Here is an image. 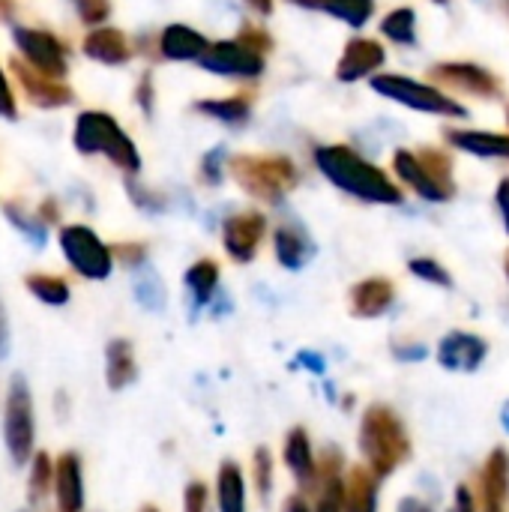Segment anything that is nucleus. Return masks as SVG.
I'll list each match as a JSON object with an SVG mask.
<instances>
[{
  "label": "nucleus",
  "mask_w": 509,
  "mask_h": 512,
  "mask_svg": "<svg viewBox=\"0 0 509 512\" xmlns=\"http://www.w3.org/2000/svg\"><path fill=\"white\" fill-rule=\"evenodd\" d=\"M315 165L321 168V174L339 186L342 192L369 201V204H399L402 192L399 186L372 162H366L360 153H354L345 144H327L315 150Z\"/></svg>",
  "instance_id": "f257e3e1"
},
{
  "label": "nucleus",
  "mask_w": 509,
  "mask_h": 512,
  "mask_svg": "<svg viewBox=\"0 0 509 512\" xmlns=\"http://www.w3.org/2000/svg\"><path fill=\"white\" fill-rule=\"evenodd\" d=\"M360 453L366 459V468L378 480H387L411 459V438L390 405L366 408L360 420Z\"/></svg>",
  "instance_id": "f03ea898"
},
{
  "label": "nucleus",
  "mask_w": 509,
  "mask_h": 512,
  "mask_svg": "<svg viewBox=\"0 0 509 512\" xmlns=\"http://www.w3.org/2000/svg\"><path fill=\"white\" fill-rule=\"evenodd\" d=\"M72 144L75 150L87 156H105L111 159L120 171L138 174L141 171V156L132 144V138L117 126V120L105 111H84L75 120L72 129Z\"/></svg>",
  "instance_id": "7ed1b4c3"
},
{
  "label": "nucleus",
  "mask_w": 509,
  "mask_h": 512,
  "mask_svg": "<svg viewBox=\"0 0 509 512\" xmlns=\"http://www.w3.org/2000/svg\"><path fill=\"white\" fill-rule=\"evenodd\" d=\"M231 174L258 201L276 204L297 186V168L285 156H264V153H246L231 159Z\"/></svg>",
  "instance_id": "20e7f679"
},
{
  "label": "nucleus",
  "mask_w": 509,
  "mask_h": 512,
  "mask_svg": "<svg viewBox=\"0 0 509 512\" xmlns=\"http://www.w3.org/2000/svg\"><path fill=\"white\" fill-rule=\"evenodd\" d=\"M3 444L15 465H27L36 447V411L30 387L21 375L9 381L3 402Z\"/></svg>",
  "instance_id": "39448f33"
},
{
  "label": "nucleus",
  "mask_w": 509,
  "mask_h": 512,
  "mask_svg": "<svg viewBox=\"0 0 509 512\" xmlns=\"http://www.w3.org/2000/svg\"><path fill=\"white\" fill-rule=\"evenodd\" d=\"M60 249H63V258L69 261V267L90 282L108 279V273L114 267L111 249L87 225H66L60 231Z\"/></svg>",
  "instance_id": "423d86ee"
},
{
  "label": "nucleus",
  "mask_w": 509,
  "mask_h": 512,
  "mask_svg": "<svg viewBox=\"0 0 509 512\" xmlns=\"http://www.w3.org/2000/svg\"><path fill=\"white\" fill-rule=\"evenodd\" d=\"M372 87L399 102V105H408L414 111H426V114H444V117H462L465 108L456 105L450 96H444L441 90L429 87V84H420V81H411V78H402V75H375Z\"/></svg>",
  "instance_id": "0eeeda50"
},
{
  "label": "nucleus",
  "mask_w": 509,
  "mask_h": 512,
  "mask_svg": "<svg viewBox=\"0 0 509 512\" xmlns=\"http://www.w3.org/2000/svg\"><path fill=\"white\" fill-rule=\"evenodd\" d=\"M12 39H15L18 51L27 57V66L39 69L51 78L66 75V48L54 33L36 30V27H15Z\"/></svg>",
  "instance_id": "6e6552de"
},
{
  "label": "nucleus",
  "mask_w": 509,
  "mask_h": 512,
  "mask_svg": "<svg viewBox=\"0 0 509 512\" xmlns=\"http://www.w3.org/2000/svg\"><path fill=\"white\" fill-rule=\"evenodd\" d=\"M207 72L228 75V78H258L264 72V54L246 48L243 42H213L198 57Z\"/></svg>",
  "instance_id": "1a4fd4ad"
},
{
  "label": "nucleus",
  "mask_w": 509,
  "mask_h": 512,
  "mask_svg": "<svg viewBox=\"0 0 509 512\" xmlns=\"http://www.w3.org/2000/svg\"><path fill=\"white\" fill-rule=\"evenodd\" d=\"M264 234H267V219H264L258 210L234 213V216H228L225 225H222L225 252H228L237 264H249V261L258 255Z\"/></svg>",
  "instance_id": "9d476101"
},
{
  "label": "nucleus",
  "mask_w": 509,
  "mask_h": 512,
  "mask_svg": "<svg viewBox=\"0 0 509 512\" xmlns=\"http://www.w3.org/2000/svg\"><path fill=\"white\" fill-rule=\"evenodd\" d=\"M315 510L312 512H345V459L336 447H327L318 459V483L312 489Z\"/></svg>",
  "instance_id": "9b49d317"
},
{
  "label": "nucleus",
  "mask_w": 509,
  "mask_h": 512,
  "mask_svg": "<svg viewBox=\"0 0 509 512\" xmlns=\"http://www.w3.org/2000/svg\"><path fill=\"white\" fill-rule=\"evenodd\" d=\"M9 69L15 72L21 90L27 93V99L39 108H63L72 102V90L63 84V78H51L33 66H27L24 60H12Z\"/></svg>",
  "instance_id": "f8f14e48"
},
{
  "label": "nucleus",
  "mask_w": 509,
  "mask_h": 512,
  "mask_svg": "<svg viewBox=\"0 0 509 512\" xmlns=\"http://www.w3.org/2000/svg\"><path fill=\"white\" fill-rule=\"evenodd\" d=\"M282 459H285V468L291 471V477L297 480L300 492L312 495V489L318 483V459L312 450V438L303 426L288 429L285 444H282Z\"/></svg>",
  "instance_id": "ddd939ff"
},
{
  "label": "nucleus",
  "mask_w": 509,
  "mask_h": 512,
  "mask_svg": "<svg viewBox=\"0 0 509 512\" xmlns=\"http://www.w3.org/2000/svg\"><path fill=\"white\" fill-rule=\"evenodd\" d=\"M54 501L57 512H84V468L81 456L72 450L54 459Z\"/></svg>",
  "instance_id": "4468645a"
},
{
  "label": "nucleus",
  "mask_w": 509,
  "mask_h": 512,
  "mask_svg": "<svg viewBox=\"0 0 509 512\" xmlns=\"http://www.w3.org/2000/svg\"><path fill=\"white\" fill-rule=\"evenodd\" d=\"M480 512H509V453L501 447L480 471Z\"/></svg>",
  "instance_id": "2eb2a0df"
},
{
  "label": "nucleus",
  "mask_w": 509,
  "mask_h": 512,
  "mask_svg": "<svg viewBox=\"0 0 509 512\" xmlns=\"http://www.w3.org/2000/svg\"><path fill=\"white\" fill-rule=\"evenodd\" d=\"M489 345L474 333H450L438 345V363L450 372H474L486 360Z\"/></svg>",
  "instance_id": "dca6fc26"
},
{
  "label": "nucleus",
  "mask_w": 509,
  "mask_h": 512,
  "mask_svg": "<svg viewBox=\"0 0 509 512\" xmlns=\"http://www.w3.org/2000/svg\"><path fill=\"white\" fill-rule=\"evenodd\" d=\"M432 78L453 87V90H462V93H471V96H480V99H492L498 96V81L474 66V63H441L432 69Z\"/></svg>",
  "instance_id": "f3484780"
},
{
  "label": "nucleus",
  "mask_w": 509,
  "mask_h": 512,
  "mask_svg": "<svg viewBox=\"0 0 509 512\" xmlns=\"http://www.w3.org/2000/svg\"><path fill=\"white\" fill-rule=\"evenodd\" d=\"M387 60L381 42L375 39H351L345 45V54L342 60L336 63V78L339 81H360L366 75H372L375 69H381Z\"/></svg>",
  "instance_id": "a211bd4d"
},
{
  "label": "nucleus",
  "mask_w": 509,
  "mask_h": 512,
  "mask_svg": "<svg viewBox=\"0 0 509 512\" xmlns=\"http://www.w3.org/2000/svg\"><path fill=\"white\" fill-rule=\"evenodd\" d=\"M393 282L390 279H363L351 288V312L357 318H381L393 306Z\"/></svg>",
  "instance_id": "6ab92c4d"
},
{
  "label": "nucleus",
  "mask_w": 509,
  "mask_h": 512,
  "mask_svg": "<svg viewBox=\"0 0 509 512\" xmlns=\"http://www.w3.org/2000/svg\"><path fill=\"white\" fill-rule=\"evenodd\" d=\"M138 378V363L129 339H111L105 348V384L108 390L120 393Z\"/></svg>",
  "instance_id": "aec40b11"
},
{
  "label": "nucleus",
  "mask_w": 509,
  "mask_h": 512,
  "mask_svg": "<svg viewBox=\"0 0 509 512\" xmlns=\"http://www.w3.org/2000/svg\"><path fill=\"white\" fill-rule=\"evenodd\" d=\"M84 54L90 60L105 63V66H120V63L129 60L132 51H129V39L120 30H114V27H96L84 39Z\"/></svg>",
  "instance_id": "412c9836"
},
{
  "label": "nucleus",
  "mask_w": 509,
  "mask_h": 512,
  "mask_svg": "<svg viewBox=\"0 0 509 512\" xmlns=\"http://www.w3.org/2000/svg\"><path fill=\"white\" fill-rule=\"evenodd\" d=\"M393 168H396V174H399L420 198H426V201H447V198H453L447 189H441V186L429 177V171L420 165L417 153L399 150V153L393 156Z\"/></svg>",
  "instance_id": "4be33fe9"
},
{
  "label": "nucleus",
  "mask_w": 509,
  "mask_h": 512,
  "mask_svg": "<svg viewBox=\"0 0 509 512\" xmlns=\"http://www.w3.org/2000/svg\"><path fill=\"white\" fill-rule=\"evenodd\" d=\"M207 45L210 42L186 24H168L159 36V48L168 60H198Z\"/></svg>",
  "instance_id": "5701e85b"
},
{
  "label": "nucleus",
  "mask_w": 509,
  "mask_h": 512,
  "mask_svg": "<svg viewBox=\"0 0 509 512\" xmlns=\"http://www.w3.org/2000/svg\"><path fill=\"white\" fill-rule=\"evenodd\" d=\"M345 512H378V477L363 465L345 474Z\"/></svg>",
  "instance_id": "b1692460"
},
{
  "label": "nucleus",
  "mask_w": 509,
  "mask_h": 512,
  "mask_svg": "<svg viewBox=\"0 0 509 512\" xmlns=\"http://www.w3.org/2000/svg\"><path fill=\"white\" fill-rule=\"evenodd\" d=\"M273 246H276L279 264L288 267V270H300V267L312 258V252H315V246H312V240L306 237V231H303L300 225H291V222L279 225Z\"/></svg>",
  "instance_id": "393cba45"
},
{
  "label": "nucleus",
  "mask_w": 509,
  "mask_h": 512,
  "mask_svg": "<svg viewBox=\"0 0 509 512\" xmlns=\"http://www.w3.org/2000/svg\"><path fill=\"white\" fill-rule=\"evenodd\" d=\"M450 144L459 150H468L474 156H495V159H509V135H495V132H471V129H450L447 132Z\"/></svg>",
  "instance_id": "a878e982"
},
{
  "label": "nucleus",
  "mask_w": 509,
  "mask_h": 512,
  "mask_svg": "<svg viewBox=\"0 0 509 512\" xmlns=\"http://www.w3.org/2000/svg\"><path fill=\"white\" fill-rule=\"evenodd\" d=\"M216 501L219 512H246V483L237 462H222L216 474Z\"/></svg>",
  "instance_id": "bb28decb"
},
{
  "label": "nucleus",
  "mask_w": 509,
  "mask_h": 512,
  "mask_svg": "<svg viewBox=\"0 0 509 512\" xmlns=\"http://www.w3.org/2000/svg\"><path fill=\"white\" fill-rule=\"evenodd\" d=\"M294 3H300L306 9H324L351 27H363L375 12V0H294Z\"/></svg>",
  "instance_id": "cd10ccee"
},
{
  "label": "nucleus",
  "mask_w": 509,
  "mask_h": 512,
  "mask_svg": "<svg viewBox=\"0 0 509 512\" xmlns=\"http://www.w3.org/2000/svg\"><path fill=\"white\" fill-rule=\"evenodd\" d=\"M198 111L219 120V123H228V126H240L249 120V111H252V99L249 96H228V99H204L198 102Z\"/></svg>",
  "instance_id": "c85d7f7f"
},
{
  "label": "nucleus",
  "mask_w": 509,
  "mask_h": 512,
  "mask_svg": "<svg viewBox=\"0 0 509 512\" xmlns=\"http://www.w3.org/2000/svg\"><path fill=\"white\" fill-rule=\"evenodd\" d=\"M216 285H219V264L204 258V261H195L189 270H186V288L192 291L195 303L204 306L213 300L216 294Z\"/></svg>",
  "instance_id": "c756f323"
},
{
  "label": "nucleus",
  "mask_w": 509,
  "mask_h": 512,
  "mask_svg": "<svg viewBox=\"0 0 509 512\" xmlns=\"http://www.w3.org/2000/svg\"><path fill=\"white\" fill-rule=\"evenodd\" d=\"M24 285H27V291H30L39 303H45V306H66V303H69V285H66V279H60V276H51V273H30V276L24 279Z\"/></svg>",
  "instance_id": "7c9ffc66"
},
{
  "label": "nucleus",
  "mask_w": 509,
  "mask_h": 512,
  "mask_svg": "<svg viewBox=\"0 0 509 512\" xmlns=\"http://www.w3.org/2000/svg\"><path fill=\"white\" fill-rule=\"evenodd\" d=\"M27 465H30V471H27V498L33 504H39L54 486V459L39 450V453L30 456Z\"/></svg>",
  "instance_id": "2f4dec72"
},
{
  "label": "nucleus",
  "mask_w": 509,
  "mask_h": 512,
  "mask_svg": "<svg viewBox=\"0 0 509 512\" xmlns=\"http://www.w3.org/2000/svg\"><path fill=\"white\" fill-rule=\"evenodd\" d=\"M381 30H384V36L393 39L396 45H414V42H417V15H414V9H408V6L393 9V12L381 21Z\"/></svg>",
  "instance_id": "473e14b6"
},
{
  "label": "nucleus",
  "mask_w": 509,
  "mask_h": 512,
  "mask_svg": "<svg viewBox=\"0 0 509 512\" xmlns=\"http://www.w3.org/2000/svg\"><path fill=\"white\" fill-rule=\"evenodd\" d=\"M417 159H420V165L429 171V177H432L441 189H447L450 195L456 192V183H453V165H450L447 153H441V150H423V153H417Z\"/></svg>",
  "instance_id": "72a5a7b5"
},
{
  "label": "nucleus",
  "mask_w": 509,
  "mask_h": 512,
  "mask_svg": "<svg viewBox=\"0 0 509 512\" xmlns=\"http://www.w3.org/2000/svg\"><path fill=\"white\" fill-rule=\"evenodd\" d=\"M252 480H255L258 498L267 501L270 492H273V453L267 447H258L252 453Z\"/></svg>",
  "instance_id": "f704fd0d"
},
{
  "label": "nucleus",
  "mask_w": 509,
  "mask_h": 512,
  "mask_svg": "<svg viewBox=\"0 0 509 512\" xmlns=\"http://www.w3.org/2000/svg\"><path fill=\"white\" fill-rule=\"evenodd\" d=\"M408 267H411V273H414L417 279H423V282H432V285H441V288H450V285H453L450 273H447L435 258H414Z\"/></svg>",
  "instance_id": "c9c22d12"
},
{
  "label": "nucleus",
  "mask_w": 509,
  "mask_h": 512,
  "mask_svg": "<svg viewBox=\"0 0 509 512\" xmlns=\"http://www.w3.org/2000/svg\"><path fill=\"white\" fill-rule=\"evenodd\" d=\"M183 512H210V492L201 480L186 483L183 489Z\"/></svg>",
  "instance_id": "e433bc0d"
},
{
  "label": "nucleus",
  "mask_w": 509,
  "mask_h": 512,
  "mask_svg": "<svg viewBox=\"0 0 509 512\" xmlns=\"http://www.w3.org/2000/svg\"><path fill=\"white\" fill-rule=\"evenodd\" d=\"M78 18L84 24H102L111 15V3L108 0H75Z\"/></svg>",
  "instance_id": "4c0bfd02"
},
{
  "label": "nucleus",
  "mask_w": 509,
  "mask_h": 512,
  "mask_svg": "<svg viewBox=\"0 0 509 512\" xmlns=\"http://www.w3.org/2000/svg\"><path fill=\"white\" fill-rule=\"evenodd\" d=\"M111 255H114L120 264H126V267H138V264L147 261V246H144V243H120V246L111 249Z\"/></svg>",
  "instance_id": "58836bf2"
},
{
  "label": "nucleus",
  "mask_w": 509,
  "mask_h": 512,
  "mask_svg": "<svg viewBox=\"0 0 509 512\" xmlns=\"http://www.w3.org/2000/svg\"><path fill=\"white\" fill-rule=\"evenodd\" d=\"M237 42H243L246 48H252V51H258V54L270 51V45H273V39L267 36V30H258V27H246V30L240 33Z\"/></svg>",
  "instance_id": "ea45409f"
},
{
  "label": "nucleus",
  "mask_w": 509,
  "mask_h": 512,
  "mask_svg": "<svg viewBox=\"0 0 509 512\" xmlns=\"http://www.w3.org/2000/svg\"><path fill=\"white\" fill-rule=\"evenodd\" d=\"M201 180L204 183H219L222 180V150H210L201 162Z\"/></svg>",
  "instance_id": "a19ab883"
},
{
  "label": "nucleus",
  "mask_w": 509,
  "mask_h": 512,
  "mask_svg": "<svg viewBox=\"0 0 509 512\" xmlns=\"http://www.w3.org/2000/svg\"><path fill=\"white\" fill-rule=\"evenodd\" d=\"M18 111H15V96H12V87H9V81H6V75H3V69H0V117H6V120H12Z\"/></svg>",
  "instance_id": "79ce46f5"
},
{
  "label": "nucleus",
  "mask_w": 509,
  "mask_h": 512,
  "mask_svg": "<svg viewBox=\"0 0 509 512\" xmlns=\"http://www.w3.org/2000/svg\"><path fill=\"white\" fill-rule=\"evenodd\" d=\"M456 512H477V501L471 495L468 486H459L456 489Z\"/></svg>",
  "instance_id": "37998d69"
},
{
  "label": "nucleus",
  "mask_w": 509,
  "mask_h": 512,
  "mask_svg": "<svg viewBox=\"0 0 509 512\" xmlns=\"http://www.w3.org/2000/svg\"><path fill=\"white\" fill-rule=\"evenodd\" d=\"M282 512H312V507H309L306 495H303V492H297V495L285 498V504H282Z\"/></svg>",
  "instance_id": "c03bdc74"
},
{
  "label": "nucleus",
  "mask_w": 509,
  "mask_h": 512,
  "mask_svg": "<svg viewBox=\"0 0 509 512\" xmlns=\"http://www.w3.org/2000/svg\"><path fill=\"white\" fill-rule=\"evenodd\" d=\"M498 207H501V213H504V225H507L509 234V177L507 180H501V186H498Z\"/></svg>",
  "instance_id": "a18cd8bd"
},
{
  "label": "nucleus",
  "mask_w": 509,
  "mask_h": 512,
  "mask_svg": "<svg viewBox=\"0 0 509 512\" xmlns=\"http://www.w3.org/2000/svg\"><path fill=\"white\" fill-rule=\"evenodd\" d=\"M9 351V321H6V309H3V300H0V357Z\"/></svg>",
  "instance_id": "49530a36"
},
{
  "label": "nucleus",
  "mask_w": 509,
  "mask_h": 512,
  "mask_svg": "<svg viewBox=\"0 0 509 512\" xmlns=\"http://www.w3.org/2000/svg\"><path fill=\"white\" fill-rule=\"evenodd\" d=\"M150 93H153V87H150V75H144V78H141V87H138V102H141L144 108H150V105H153Z\"/></svg>",
  "instance_id": "de8ad7c7"
},
{
  "label": "nucleus",
  "mask_w": 509,
  "mask_h": 512,
  "mask_svg": "<svg viewBox=\"0 0 509 512\" xmlns=\"http://www.w3.org/2000/svg\"><path fill=\"white\" fill-rule=\"evenodd\" d=\"M399 512H432L423 501H417V498H405L402 504H399Z\"/></svg>",
  "instance_id": "09e8293b"
},
{
  "label": "nucleus",
  "mask_w": 509,
  "mask_h": 512,
  "mask_svg": "<svg viewBox=\"0 0 509 512\" xmlns=\"http://www.w3.org/2000/svg\"><path fill=\"white\" fill-rule=\"evenodd\" d=\"M255 12H261V15H270L273 12V0H246Z\"/></svg>",
  "instance_id": "8fccbe9b"
},
{
  "label": "nucleus",
  "mask_w": 509,
  "mask_h": 512,
  "mask_svg": "<svg viewBox=\"0 0 509 512\" xmlns=\"http://www.w3.org/2000/svg\"><path fill=\"white\" fill-rule=\"evenodd\" d=\"M141 512H159L156 507H141Z\"/></svg>",
  "instance_id": "3c124183"
},
{
  "label": "nucleus",
  "mask_w": 509,
  "mask_h": 512,
  "mask_svg": "<svg viewBox=\"0 0 509 512\" xmlns=\"http://www.w3.org/2000/svg\"><path fill=\"white\" fill-rule=\"evenodd\" d=\"M432 3H447V0H432Z\"/></svg>",
  "instance_id": "603ef678"
},
{
  "label": "nucleus",
  "mask_w": 509,
  "mask_h": 512,
  "mask_svg": "<svg viewBox=\"0 0 509 512\" xmlns=\"http://www.w3.org/2000/svg\"><path fill=\"white\" fill-rule=\"evenodd\" d=\"M507 276H509V255H507Z\"/></svg>",
  "instance_id": "864d4df0"
},
{
  "label": "nucleus",
  "mask_w": 509,
  "mask_h": 512,
  "mask_svg": "<svg viewBox=\"0 0 509 512\" xmlns=\"http://www.w3.org/2000/svg\"><path fill=\"white\" fill-rule=\"evenodd\" d=\"M507 120H509V111H507Z\"/></svg>",
  "instance_id": "5fc2aeb1"
}]
</instances>
